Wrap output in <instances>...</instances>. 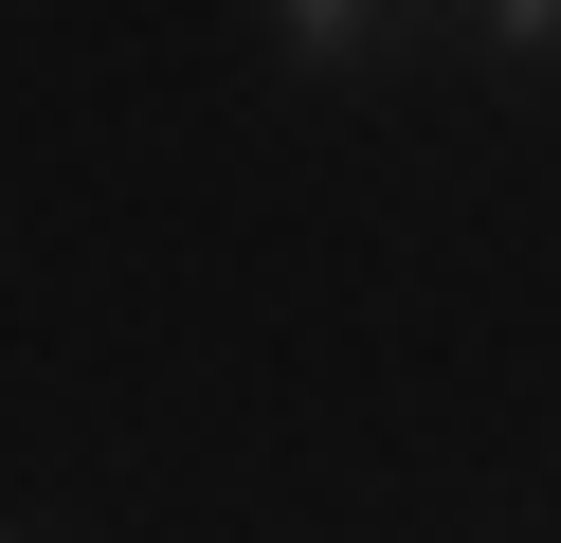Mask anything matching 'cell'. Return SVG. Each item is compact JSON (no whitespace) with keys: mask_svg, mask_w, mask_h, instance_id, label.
<instances>
[{"mask_svg":"<svg viewBox=\"0 0 561 543\" xmlns=\"http://www.w3.org/2000/svg\"><path fill=\"white\" fill-rule=\"evenodd\" d=\"M471 36H489V55H525V72H543V55H561V0H507V19H471Z\"/></svg>","mask_w":561,"mask_h":543,"instance_id":"cell-2","label":"cell"},{"mask_svg":"<svg viewBox=\"0 0 561 543\" xmlns=\"http://www.w3.org/2000/svg\"><path fill=\"white\" fill-rule=\"evenodd\" d=\"M363 36H380V19H344V0H290V19H272V55H290V72H344Z\"/></svg>","mask_w":561,"mask_h":543,"instance_id":"cell-1","label":"cell"}]
</instances>
